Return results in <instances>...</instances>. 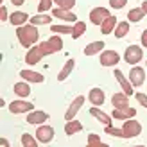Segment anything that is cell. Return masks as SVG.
Wrapping results in <instances>:
<instances>
[{"label":"cell","mask_w":147,"mask_h":147,"mask_svg":"<svg viewBox=\"0 0 147 147\" xmlns=\"http://www.w3.org/2000/svg\"><path fill=\"white\" fill-rule=\"evenodd\" d=\"M0 22H9V13L5 5H0Z\"/></svg>","instance_id":"38"},{"label":"cell","mask_w":147,"mask_h":147,"mask_svg":"<svg viewBox=\"0 0 147 147\" xmlns=\"http://www.w3.org/2000/svg\"><path fill=\"white\" fill-rule=\"evenodd\" d=\"M136 115V109L133 108V106H127L126 109H117V108H113V111H111V117L113 119H117V120H127V119H133V117Z\"/></svg>","instance_id":"19"},{"label":"cell","mask_w":147,"mask_h":147,"mask_svg":"<svg viewBox=\"0 0 147 147\" xmlns=\"http://www.w3.org/2000/svg\"><path fill=\"white\" fill-rule=\"evenodd\" d=\"M88 100H90L92 106H102L106 102V93L102 88H92L88 92Z\"/></svg>","instance_id":"15"},{"label":"cell","mask_w":147,"mask_h":147,"mask_svg":"<svg viewBox=\"0 0 147 147\" xmlns=\"http://www.w3.org/2000/svg\"><path fill=\"white\" fill-rule=\"evenodd\" d=\"M76 4H77V0H59L56 5L57 7H63V9H68V11H72L74 7H76Z\"/></svg>","instance_id":"35"},{"label":"cell","mask_w":147,"mask_h":147,"mask_svg":"<svg viewBox=\"0 0 147 147\" xmlns=\"http://www.w3.org/2000/svg\"><path fill=\"white\" fill-rule=\"evenodd\" d=\"M140 43L144 49H147V29H144V32L140 34Z\"/></svg>","instance_id":"39"},{"label":"cell","mask_w":147,"mask_h":147,"mask_svg":"<svg viewBox=\"0 0 147 147\" xmlns=\"http://www.w3.org/2000/svg\"><path fill=\"white\" fill-rule=\"evenodd\" d=\"M57 2H59V0H54V4H57Z\"/></svg>","instance_id":"43"},{"label":"cell","mask_w":147,"mask_h":147,"mask_svg":"<svg viewBox=\"0 0 147 147\" xmlns=\"http://www.w3.org/2000/svg\"><path fill=\"white\" fill-rule=\"evenodd\" d=\"M113 76H115V79H117V81H119V84H120V88H122V92H124V93H127L129 97H131V95H135V86L131 84L129 77H124V72H122V70L115 68Z\"/></svg>","instance_id":"10"},{"label":"cell","mask_w":147,"mask_h":147,"mask_svg":"<svg viewBox=\"0 0 147 147\" xmlns=\"http://www.w3.org/2000/svg\"><path fill=\"white\" fill-rule=\"evenodd\" d=\"M106 49V43L102 41V40H97V41H92V43H88V45L84 47V56H95V54H100L102 50Z\"/></svg>","instance_id":"21"},{"label":"cell","mask_w":147,"mask_h":147,"mask_svg":"<svg viewBox=\"0 0 147 147\" xmlns=\"http://www.w3.org/2000/svg\"><path fill=\"white\" fill-rule=\"evenodd\" d=\"M142 9H144L145 14H147V0H144V2H142Z\"/></svg>","instance_id":"41"},{"label":"cell","mask_w":147,"mask_h":147,"mask_svg":"<svg viewBox=\"0 0 147 147\" xmlns=\"http://www.w3.org/2000/svg\"><path fill=\"white\" fill-rule=\"evenodd\" d=\"M72 31H74V25L70 24H63V25L50 24V32H54V34H72Z\"/></svg>","instance_id":"30"},{"label":"cell","mask_w":147,"mask_h":147,"mask_svg":"<svg viewBox=\"0 0 147 147\" xmlns=\"http://www.w3.org/2000/svg\"><path fill=\"white\" fill-rule=\"evenodd\" d=\"M43 57H45V52H43L41 43H36V45H32L31 49L27 50V54H25V63L29 65V67H34V65H38Z\"/></svg>","instance_id":"4"},{"label":"cell","mask_w":147,"mask_h":147,"mask_svg":"<svg viewBox=\"0 0 147 147\" xmlns=\"http://www.w3.org/2000/svg\"><path fill=\"white\" fill-rule=\"evenodd\" d=\"M104 133L109 135V136H115V138H124L122 127H120V129H119V127H113V124H111V126H104Z\"/></svg>","instance_id":"32"},{"label":"cell","mask_w":147,"mask_h":147,"mask_svg":"<svg viewBox=\"0 0 147 147\" xmlns=\"http://www.w3.org/2000/svg\"><path fill=\"white\" fill-rule=\"evenodd\" d=\"M38 129H36V138H38V142L40 144H50L54 140V136H56V131L52 126H49V124H41V126H36Z\"/></svg>","instance_id":"5"},{"label":"cell","mask_w":147,"mask_h":147,"mask_svg":"<svg viewBox=\"0 0 147 147\" xmlns=\"http://www.w3.org/2000/svg\"><path fill=\"white\" fill-rule=\"evenodd\" d=\"M13 92L16 93V97H20V99H25V97H29V95H31V83H27V81H24V79H22L20 83H14V86H13Z\"/></svg>","instance_id":"20"},{"label":"cell","mask_w":147,"mask_h":147,"mask_svg":"<svg viewBox=\"0 0 147 147\" xmlns=\"http://www.w3.org/2000/svg\"><path fill=\"white\" fill-rule=\"evenodd\" d=\"M84 100H86V99H84V95H77V97L70 102V106H68V109H67V113H65V119H67V120L76 119L77 113H79V109L83 108V104H84Z\"/></svg>","instance_id":"11"},{"label":"cell","mask_w":147,"mask_h":147,"mask_svg":"<svg viewBox=\"0 0 147 147\" xmlns=\"http://www.w3.org/2000/svg\"><path fill=\"white\" fill-rule=\"evenodd\" d=\"M117 24H119V20H117V16H108L104 22L100 24V32L104 34V36H108V34H113L115 32V27H117Z\"/></svg>","instance_id":"22"},{"label":"cell","mask_w":147,"mask_h":147,"mask_svg":"<svg viewBox=\"0 0 147 147\" xmlns=\"http://www.w3.org/2000/svg\"><path fill=\"white\" fill-rule=\"evenodd\" d=\"M52 16L57 18V20H63L65 24H76V22H77L76 14H74L72 11H68V9H63V7H54V9H52Z\"/></svg>","instance_id":"13"},{"label":"cell","mask_w":147,"mask_h":147,"mask_svg":"<svg viewBox=\"0 0 147 147\" xmlns=\"http://www.w3.org/2000/svg\"><path fill=\"white\" fill-rule=\"evenodd\" d=\"M29 20H31V16H29L25 11H14V13L9 14V24L14 25V27L25 25V24H29Z\"/></svg>","instance_id":"18"},{"label":"cell","mask_w":147,"mask_h":147,"mask_svg":"<svg viewBox=\"0 0 147 147\" xmlns=\"http://www.w3.org/2000/svg\"><path fill=\"white\" fill-rule=\"evenodd\" d=\"M127 5V0H109V7L111 9H124V7Z\"/></svg>","instance_id":"36"},{"label":"cell","mask_w":147,"mask_h":147,"mask_svg":"<svg viewBox=\"0 0 147 147\" xmlns=\"http://www.w3.org/2000/svg\"><path fill=\"white\" fill-rule=\"evenodd\" d=\"M74 68H76V61H74V59H67V63L63 65V68L59 70V74H57V81H59V83L67 81V77L74 72Z\"/></svg>","instance_id":"26"},{"label":"cell","mask_w":147,"mask_h":147,"mask_svg":"<svg viewBox=\"0 0 147 147\" xmlns=\"http://www.w3.org/2000/svg\"><path fill=\"white\" fill-rule=\"evenodd\" d=\"M90 115L93 117L95 120H99L100 124H104V126H111V124H113V117L108 115V113H104L100 109V106H92L90 108Z\"/></svg>","instance_id":"14"},{"label":"cell","mask_w":147,"mask_h":147,"mask_svg":"<svg viewBox=\"0 0 147 147\" xmlns=\"http://www.w3.org/2000/svg\"><path fill=\"white\" fill-rule=\"evenodd\" d=\"M16 40L24 49H31L32 45L40 43V31L38 25H32L31 22L25 25L16 27Z\"/></svg>","instance_id":"1"},{"label":"cell","mask_w":147,"mask_h":147,"mask_svg":"<svg viewBox=\"0 0 147 147\" xmlns=\"http://www.w3.org/2000/svg\"><path fill=\"white\" fill-rule=\"evenodd\" d=\"M86 144L90 145V147H93V145H102V140H100V136L97 133H90V135H88Z\"/></svg>","instance_id":"34"},{"label":"cell","mask_w":147,"mask_h":147,"mask_svg":"<svg viewBox=\"0 0 147 147\" xmlns=\"http://www.w3.org/2000/svg\"><path fill=\"white\" fill-rule=\"evenodd\" d=\"M111 106L117 109H126L129 106V95L124 92H117L111 95Z\"/></svg>","instance_id":"17"},{"label":"cell","mask_w":147,"mask_h":147,"mask_svg":"<svg viewBox=\"0 0 147 147\" xmlns=\"http://www.w3.org/2000/svg\"><path fill=\"white\" fill-rule=\"evenodd\" d=\"M145 67H147V61H145Z\"/></svg>","instance_id":"44"},{"label":"cell","mask_w":147,"mask_h":147,"mask_svg":"<svg viewBox=\"0 0 147 147\" xmlns=\"http://www.w3.org/2000/svg\"><path fill=\"white\" fill-rule=\"evenodd\" d=\"M135 97L138 100V104H140L142 108H147V93H142V92H136Z\"/></svg>","instance_id":"37"},{"label":"cell","mask_w":147,"mask_h":147,"mask_svg":"<svg viewBox=\"0 0 147 147\" xmlns=\"http://www.w3.org/2000/svg\"><path fill=\"white\" fill-rule=\"evenodd\" d=\"M122 131H124V138H135L138 135H142V124L135 120V117H133V119L124 120Z\"/></svg>","instance_id":"6"},{"label":"cell","mask_w":147,"mask_h":147,"mask_svg":"<svg viewBox=\"0 0 147 147\" xmlns=\"http://www.w3.org/2000/svg\"><path fill=\"white\" fill-rule=\"evenodd\" d=\"M127 77L131 81V84H133L135 88H140L144 83H145V68H142L140 65H133L127 74Z\"/></svg>","instance_id":"8"},{"label":"cell","mask_w":147,"mask_h":147,"mask_svg":"<svg viewBox=\"0 0 147 147\" xmlns=\"http://www.w3.org/2000/svg\"><path fill=\"white\" fill-rule=\"evenodd\" d=\"M83 129H84L83 122L76 120V119L67 120V124H65V133H67V136H72V135H76V133H81Z\"/></svg>","instance_id":"23"},{"label":"cell","mask_w":147,"mask_h":147,"mask_svg":"<svg viewBox=\"0 0 147 147\" xmlns=\"http://www.w3.org/2000/svg\"><path fill=\"white\" fill-rule=\"evenodd\" d=\"M144 59V47H138V45H129L126 50H124V61L127 65H138Z\"/></svg>","instance_id":"2"},{"label":"cell","mask_w":147,"mask_h":147,"mask_svg":"<svg viewBox=\"0 0 147 147\" xmlns=\"http://www.w3.org/2000/svg\"><path fill=\"white\" fill-rule=\"evenodd\" d=\"M50 119L47 111H43V109H32V111H29L25 120L27 124H31V126H41V124H45L47 120Z\"/></svg>","instance_id":"9"},{"label":"cell","mask_w":147,"mask_h":147,"mask_svg":"<svg viewBox=\"0 0 147 147\" xmlns=\"http://www.w3.org/2000/svg\"><path fill=\"white\" fill-rule=\"evenodd\" d=\"M108 16H111V14H109V9H106V7H93L90 11V22L93 25H99V27Z\"/></svg>","instance_id":"12"},{"label":"cell","mask_w":147,"mask_h":147,"mask_svg":"<svg viewBox=\"0 0 147 147\" xmlns=\"http://www.w3.org/2000/svg\"><path fill=\"white\" fill-rule=\"evenodd\" d=\"M31 22L32 25H50L52 24V14H47V13H38V14H34V16H31Z\"/></svg>","instance_id":"25"},{"label":"cell","mask_w":147,"mask_h":147,"mask_svg":"<svg viewBox=\"0 0 147 147\" xmlns=\"http://www.w3.org/2000/svg\"><path fill=\"white\" fill-rule=\"evenodd\" d=\"M34 109V104L32 102H29V100H25V99H16V100H13V102H9V111L13 113V115H22V113H29V111H32Z\"/></svg>","instance_id":"7"},{"label":"cell","mask_w":147,"mask_h":147,"mask_svg":"<svg viewBox=\"0 0 147 147\" xmlns=\"http://www.w3.org/2000/svg\"><path fill=\"white\" fill-rule=\"evenodd\" d=\"M52 2H54V0H40V4H38V13L52 11Z\"/></svg>","instance_id":"33"},{"label":"cell","mask_w":147,"mask_h":147,"mask_svg":"<svg viewBox=\"0 0 147 147\" xmlns=\"http://www.w3.org/2000/svg\"><path fill=\"white\" fill-rule=\"evenodd\" d=\"M20 77L27 81V83H36V84H41L43 81H45V76L40 72H36V70H31V68H25V70H22L20 72Z\"/></svg>","instance_id":"16"},{"label":"cell","mask_w":147,"mask_h":147,"mask_svg":"<svg viewBox=\"0 0 147 147\" xmlns=\"http://www.w3.org/2000/svg\"><path fill=\"white\" fill-rule=\"evenodd\" d=\"M144 18H145V11L142 9V5L140 7H133V9L127 11V20L131 24H138V22H142Z\"/></svg>","instance_id":"27"},{"label":"cell","mask_w":147,"mask_h":147,"mask_svg":"<svg viewBox=\"0 0 147 147\" xmlns=\"http://www.w3.org/2000/svg\"><path fill=\"white\" fill-rule=\"evenodd\" d=\"M47 41L50 43V47H52L54 54H57V52H61V50H63V40H61L59 34H52Z\"/></svg>","instance_id":"29"},{"label":"cell","mask_w":147,"mask_h":147,"mask_svg":"<svg viewBox=\"0 0 147 147\" xmlns=\"http://www.w3.org/2000/svg\"><path fill=\"white\" fill-rule=\"evenodd\" d=\"M20 142L24 147H36L38 145V138H36V135H31V133H24L20 138Z\"/></svg>","instance_id":"31"},{"label":"cell","mask_w":147,"mask_h":147,"mask_svg":"<svg viewBox=\"0 0 147 147\" xmlns=\"http://www.w3.org/2000/svg\"><path fill=\"white\" fill-rule=\"evenodd\" d=\"M84 32H86V24H84L83 20H77L76 24H74V31H72V34H70V36H72L74 40H79Z\"/></svg>","instance_id":"28"},{"label":"cell","mask_w":147,"mask_h":147,"mask_svg":"<svg viewBox=\"0 0 147 147\" xmlns=\"http://www.w3.org/2000/svg\"><path fill=\"white\" fill-rule=\"evenodd\" d=\"M11 4H13V5H16V7H20V5H24V4H25V0H11Z\"/></svg>","instance_id":"40"},{"label":"cell","mask_w":147,"mask_h":147,"mask_svg":"<svg viewBox=\"0 0 147 147\" xmlns=\"http://www.w3.org/2000/svg\"><path fill=\"white\" fill-rule=\"evenodd\" d=\"M129 27H131V22H129V20H122V22H119V24H117V27H115L113 36H115L117 40L126 38V36L129 34Z\"/></svg>","instance_id":"24"},{"label":"cell","mask_w":147,"mask_h":147,"mask_svg":"<svg viewBox=\"0 0 147 147\" xmlns=\"http://www.w3.org/2000/svg\"><path fill=\"white\" fill-rule=\"evenodd\" d=\"M2 145H5V147H9V142H7L5 138H2Z\"/></svg>","instance_id":"42"},{"label":"cell","mask_w":147,"mask_h":147,"mask_svg":"<svg viewBox=\"0 0 147 147\" xmlns=\"http://www.w3.org/2000/svg\"><path fill=\"white\" fill-rule=\"evenodd\" d=\"M99 63L102 67H106V68L117 67V65L120 63V54L117 52V50H113V49H104L99 54Z\"/></svg>","instance_id":"3"}]
</instances>
